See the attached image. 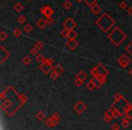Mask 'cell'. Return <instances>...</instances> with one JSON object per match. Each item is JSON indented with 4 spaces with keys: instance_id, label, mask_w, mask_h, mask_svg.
<instances>
[{
    "instance_id": "83f0119b",
    "label": "cell",
    "mask_w": 132,
    "mask_h": 130,
    "mask_svg": "<svg viewBox=\"0 0 132 130\" xmlns=\"http://www.w3.org/2000/svg\"><path fill=\"white\" fill-rule=\"evenodd\" d=\"M69 32H70V30L66 29V28H63V29L62 30V32L60 33L61 36L63 37V38H67V37H68V34H69Z\"/></svg>"
},
{
    "instance_id": "ab89813d",
    "label": "cell",
    "mask_w": 132,
    "mask_h": 130,
    "mask_svg": "<svg viewBox=\"0 0 132 130\" xmlns=\"http://www.w3.org/2000/svg\"><path fill=\"white\" fill-rule=\"evenodd\" d=\"M83 82H84V81H81V80L76 79L75 81H74V84H75L76 87H81V86H82V84H83Z\"/></svg>"
},
{
    "instance_id": "e575fe53",
    "label": "cell",
    "mask_w": 132,
    "mask_h": 130,
    "mask_svg": "<svg viewBox=\"0 0 132 130\" xmlns=\"http://www.w3.org/2000/svg\"><path fill=\"white\" fill-rule=\"evenodd\" d=\"M52 117H53V118L54 119L55 121H56L57 124H58L59 121H60V114H59L58 112H55V113H53V114Z\"/></svg>"
},
{
    "instance_id": "836d02e7",
    "label": "cell",
    "mask_w": 132,
    "mask_h": 130,
    "mask_svg": "<svg viewBox=\"0 0 132 130\" xmlns=\"http://www.w3.org/2000/svg\"><path fill=\"white\" fill-rule=\"evenodd\" d=\"M7 37H8V34L6 32H4V31L0 32V40L1 41H5Z\"/></svg>"
},
{
    "instance_id": "5bb4252c",
    "label": "cell",
    "mask_w": 132,
    "mask_h": 130,
    "mask_svg": "<svg viewBox=\"0 0 132 130\" xmlns=\"http://www.w3.org/2000/svg\"><path fill=\"white\" fill-rule=\"evenodd\" d=\"M131 119L129 118V117L128 116H127L126 114H125L124 116H123L122 119H121V126H123V127H128V126H129V122Z\"/></svg>"
},
{
    "instance_id": "e0dca14e",
    "label": "cell",
    "mask_w": 132,
    "mask_h": 130,
    "mask_svg": "<svg viewBox=\"0 0 132 130\" xmlns=\"http://www.w3.org/2000/svg\"><path fill=\"white\" fill-rule=\"evenodd\" d=\"M90 81H92V84L94 85V87H95L96 89H99V88H101V87L102 86V83L100 81V80L98 79L97 77H92V79L90 80Z\"/></svg>"
},
{
    "instance_id": "603a6c76",
    "label": "cell",
    "mask_w": 132,
    "mask_h": 130,
    "mask_svg": "<svg viewBox=\"0 0 132 130\" xmlns=\"http://www.w3.org/2000/svg\"><path fill=\"white\" fill-rule=\"evenodd\" d=\"M62 6H63L65 9H67V10H69V9H71V8L72 7V3L71 2L70 0H66L65 2L62 4Z\"/></svg>"
},
{
    "instance_id": "2e32d148",
    "label": "cell",
    "mask_w": 132,
    "mask_h": 130,
    "mask_svg": "<svg viewBox=\"0 0 132 130\" xmlns=\"http://www.w3.org/2000/svg\"><path fill=\"white\" fill-rule=\"evenodd\" d=\"M36 24H37V26H38L40 29H42V30H44V28H45V26L47 25V22H46V19H44V18H40L38 21H37V23H36Z\"/></svg>"
},
{
    "instance_id": "f6af8a7d",
    "label": "cell",
    "mask_w": 132,
    "mask_h": 130,
    "mask_svg": "<svg viewBox=\"0 0 132 130\" xmlns=\"http://www.w3.org/2000/svg\"><path fill=\"white\" fill-rule=\"evenodd\" d=\"M111 130H119V125L117 123H114L111 126Z\"/></svg>"
},
{
    "instance_id": "9c48e42d",
    "label": "cell",
    "mask_w": 132,
    "mask_h": 130,
    "mask_svg": "<svg viewBox=\"0 0 132 130\" xmlns=\"http://www.w3.org/2000/svg\"><path fill=\"white\" fill-rule=\"evenodd\" d=\"M40 12L46 17V18H48V17H52V15H53V13H54L53 9L50 6H42V7L40 8Z\"/></svg>"
},
{
    "instance_id": "681fc988",
    "label": "cell",
    "mask_w": 132,
    "mask_h": 130,
    "mask_svg": "<svg viewBox=\"0 0 132 130\" xmlns=\"http://www.w3.org/2000/svg\"><path fill=\"white\" fill-rule=\"evenodd\" d=\"M127 12H128V14L129 15H132V6L128 7V11H127Z\"/></svg>"
},
{
    "instance_id": "ba28073f",
    "label": "cell",
    "mask_w": 132,
    "mask_h": 130,
    "mask_svg": "<svg viewBox=\"0 0 132 130\" xmlns=\"http://www.w3.org/2000/svg\"><path fill=\"white\" fill-rule=\"evenodd\" d=\"M73 108L78 114H82L87 109V105L83 101L79 100L75 103V105L73 106Z\"/></svg>"
},
{
    "instance_id": "7dc6e473",
    "label": "cell",
    "mask_w": 132,
    "mask_h": 130,
    "mask_svg": "<svg viewBox=\"0 0 132 130\" xmlns=\"http://www.w3.org/2000/svg\"><path fill=\"white\" fill-rule=\"evenodd\" d=\"M126 115H127V116H128V117H129V118H130V119H132V107L129 108V109L128 110V111H127Z\"/></svg>"
},
{
    "instance_id": "7402d4cb",
    "label": "cell",
    "mask_w": 132,
    "mask_h": 130,
    "mask_svg": "<svg viewBox=\"0 0 132 130\" xmlns=\"http://www.w3.org/2000/svg\"><path fill=\"white\" fill-rule=\"evenodd\" d=\"M35 48H36L38 51H40V50H42L43 48H44V42H41L40 40H37L36 42H35V46H34Z\"/></svg>"
},
{
    "instance_id": "4316f807",
    "label": "cell",
    "mask_w": 132,
    "mask_h": 130,
    "mask_svg": "<svg viewBox=\"0 0 132 130\" xmlns=\"http://www.w3.org/2000/svg\"><path fill=\"white\" fill-rule=\"evenodd\" d=\"M90 74L92 75V77H98L100 75L99 73V71H98V68L97 67H93V68L90 70Z\"/></svg>"
},
{
    "instance_id": "bcb514c9",
    "label": "cell",
    "mask_w": 132,
    "mask_h": 130,
    "mask_svg": "<svg viewBox=\"0 0 132 130\" xmlns=\"http://www.w3.org/2000/svg\"><path fill=\"white\" fill-rule=\"evenodd\" d=\"M30 53H31L32 55H37V53H38V50L36 49V48H32L31 51H30Z\"/></svg>"
},
{
    "instance_id": "9a60e30c",
    "label": "cell",
    "mask_w": 132,
    "mask_h": 130,
    "mask_svg": "<svg viewBox=\"0 0 132 130\" xmlns=\"http://www.w3.org/2000/svg\"><path fill=\"white\" fill-rule=\"evenodd\" d=\"M87 78H88V75L85 73L84 71H80V72H78L77 74H76V79L81 80V81H86Z\"/></svg>"
},
{
    "instance_id": "8992f818",
    "label": "cell",
    "mask_w": 132,
    "mask_h": 130,
    "mask_svg": "<svg viewBox=\"0 0 132 130\" xmlns=\"http://www.w3.org/2000/svg\"><path fill=\"white\" fill-rule=\"evenodd\" d=\"M10 57V53L4 47L3 45H0V63L2 64Z\"/></svg>"
},
{
    "instance_id": "ee69618b",
    "label": "cell",
    "mask_w": 132,
    "mask_h": 130,
    "mask_svg": "<svg viewBox=\"0 0 132 130\" xmlns=\"http://www.w3.org/2000/svg\"><path fill=\"white\" fill-rule=\"evenodd\" d=\"M44 62H46V63H48V64H51V65H53V62H54V60H53L52 58H46V59H45V60H44Z\"/></svg>"
},
{
    "instance_id": "d6a6232c",
    "label": "cell",
    "mask_w": 132,
    "mask_h": 130,
    "mask_svg": "<svg viewBox=\"0 0 132 130\" xmlns=\"http://www.w3.org/2000/svg\"><path fill=\"white\" fill-rule=\"evenodd\" d=\"M17 22L19 23L20 24H23L26 22V17L24 15H20V16L17 18Z\"/></svg>"
},
{
    "instance_id": "74e56055",
    "label": "cell",
    "mask_w": 132,
    "mask_h": 130,
    "mask_svg": "<svg viewBox=\"0 0 132 130\" xmlns=\"http://www.w3.org/2000/svg\"><path fill=\"white\" fill-rule=\"evenodd\" d=\"M86 88L88 89L89 90H94V88H95V87H94V85L92 84V81H90L89 82L86 83Z\"/></svg>"
},
{
    "instance_id": "cb8c5ba5",
    "label": "cell",
    "mask_w": 132,
    "mask_h": 130,
    "mask_svg": "<svg viewBox=\"0 0 132 130\" xmlns=\"http://www.w3.org/2000/svg\"><path fill=\"white\" fill-rule=\"evenodd\" d=\"M113 99H114V101H115V102H118V101L122 100V99H124V97H123V96L121 95L120 93H119V92H117V93L114 94Z\"/></svg>"
},
{
    "instance_id": "f1b7e54d",
    "label": "cell",
    "mask_w": 132,
    "mask_h": 130,
    "mask_svg": "<svg viewBox=\"0 0 132 130\" xmlns=\"http://www.w3.org/2000/svg\"><path fill=\"white\" fill-rule=\"evenodd\" d=\"M35 117H36V118L38 119V120H43V119L44 118V117H45V114H44V111H39L38 113H36V115H35Z\"/></svg>"
},
{
    "instance_id": "c3c4849f",
    "label": "cell",
    "mask_w": 132,
    "mask_h": 130,
    "mask_svg": "<svg viewBox=\"0 0 132 130\" xmlns=\"http://www.w3.org/2000/svg\"><path fill=\"white\" fill-rule=\"evenodd\" d=\"M53 17H48V18H46V22H47L48 24H52L53 23Z\"/></svg>"
},
{
    "instance_id": "f35d334b",
    "label": "cell",
    "mask_w": 132,
    "mask_h": 130,
    "mask_svg": "<svg viewBox=\"0 0 132 130\" xmlns=\"http://www.w3.org/2000/svg\"><path fill=\"white\" fill-rule=\"evenodd\" d=\"M119 7L120 8V9H125V8L128 7V4H127V2H125V1H122V2H120L119 4Z\"/></svg>"
},
{
    "instance_id": "7c38bea8",
    "label": "cell",
    "mask_w": 132,
    "mask_h": 130,
    "mask_svg": "<svg viewBox=\"0 0 132 130\" xmlns=\"http://www.w3.org/2000/svg\"><path fill=\"white\" fill-rule=\"evenodd\" d=\"M78 45H79V42L76 40H68L66 42V46L72 51H74L78 47Z\"/></svg>"
},
{
    "instance_id": "6da1fadb",
    "label": "cell",
    "mask_w": 132,
    "mask_h": 130,
    "mask_svg": "<svg viewBox=\"0 0 132 130\" xmlns=\"http://www.w3.org/2000/svg\"><path fill=\"white\" fill-rule=\"evenodd\" d=\"M0 99H1L0 107L2 110L10 117L16 113L19 108L24 105L21 99V94H19L11 86L7 87L6 90L1 92Z\"/></svg>"
},
{
    "instance_id": "f546056e",
    "label": "cell",
    "mask_w": 132,
    "mask_h": 130,
    "mask_svg": "<svg viewBox=\"0 0 132 130\" xmlns=\"http://www.w3.org/2000/svg\"><path fill=\"white\" fill-rule=\"evenodd\" d=\"M31 62H32V60L29 56H24L22 60V62L24 64V65H29V64L31 63Z\"/></svg>"
},
{
    "instance_id": "816d5d0a",
    "label": "cell",
    "mask_w": 132,
    "mask_h": 130,
    "mask_svg": "<svg viewBox=\"0 0 132 130\" xmlns=\"http://www.w3.org/2000/svg\"><path fill=\"white\" fill-rule=\"evenodd\" d=\"M75 1L78 3H81V2H82V1H84V0H75Z\"/></svg>"
},
{
    "instance_id": "52a82bcc",
    "label": "cell",
    "mask_w": 132,
    "mask_h": 130,
    "mask_svg": "<svg viewBox=\"0 0 132 130\" xmlns=\"http://www.w3.org/2000/svg\"><path fill=\"white\" fill-rule=\"evenodd\" d=\"M130 62H131V60H130L129 57L127 56L126 54L121 55V56L118 59V63H119V65L124 69L128 67V65L130 63Z\"/></svg>"
},
{
    "instance_id": "d6986e66",
    "label": "cell",
    "mask_w": 132,
    "mask_h": 130,
    "mask_svg": "<svg viewBox=\"0 0 132 130\" xmlns=\"http://www.w3.org/2000/svg\"><path fill=\"white\" fill-rule=\"evenodd\" d=\"M53 72L57 74H59V75H61V74L63 72V67H62L61 64H57V65H55V66L53 67Z\"/></svg>"
},
{
    "instance_id": "7a4b0ae2",
    "label": "cell",
    "mask_w": 132,
    "mask_h": 130,
    "mask_svg": "<svg viewBox=\"0 0 132 130\" xmlns=\"http://www.w3.org/2000/svg\"><path fill=\"white\" fill-rule=\"evenodd\" d=\"M95 24L100 29H101V31H103L104 33H108L115 25L116 22L108 13H104L95 21Z\"/></svg>"
},
{
    "instance_id": "b9f144b4",
    "label": "cell",
    "mask_w": 132,
    "mask_h": 130,
    "mask_svg": "<svg viewBox=\"0 0 132 130\" xmlns=\"http://www.w3.org/2000/svg\"><path fill=\"white\" fill-rule=\"evenodd\" d=\"M50 76H51V79L52 80H53V81H56V80L57 79H58V78H59V76H60V75H59V74H57V73H55V72H52V73H51V75H50Z\"/></svg>"
},
{
    "instance_id": "484cf974",
    "label": "cell",
    "mask_w": 132,
    "mask_h": 130,
    "mask_svg": "<svg viewBox=\"0 0 132 130\" xmlns=\"http://www.w3.org/2000/svg\"><path fill=\"white\" fill-rule=\"evenodd\" d=\"M125 50H126L127 53H128V54L132 55V41H131V42H129L128 44H127L126 47H125Z\"/></svg>"
},
{
    "instance_id": "7bdbcfd3",
    "label": "cell",
    "mask_w": 132,
    "mask_h": 130,
    "mask_svg": "<svg viewBox=\"0 0 132 130\" xmlns=\"http://www.w3.org/2000/svg\"><path fill=\"white\" fill-rule=\"evenodd\" d=\"M103 120H104V122H106V123H110V121L112 120V118L110 117H109V116H107V115H105V114H104V117H103Z\"/></svg>"
},
{
    "instance_id": "d4e9b609",
    "label": "cell",
    "mask_w": 132,
    "mask_h": 130,
    "mask_svg": "<svg viewBox=\"0 0 132 130\" xmlns=\"http://www.w3.org/2000/svg\"><path fill=\"white\" fill-rule=\"evenodd\" d=\"M84 3L90 7H92L93 6L97 5V0H84Z\"/></svg>"
},
{
    "instance_id": "d590c367",
    "label": "cell",
    "mask_w": 132,
    "mask_h": 130,
    "mask_svg": "<svg viewBox=\"0 0 132 130\" xmlns=\"http://www.w3.org/2000/svg\"><path fill=\"white\" fill-rule=\"evenodd\" d=\"M24 32H26V33H30V32L33 31V26H32L30 24H27L26 25H24Z\"/></svg>"
},
{
    "instance_id": "ffe728a7",
    "label": "cell",
    "mask_w": 132,
    "mask_h": 130,
    "mask_svg": "<svg viewBox=\"0 0 132 130\" xmlns=\"http://www.w3.org/2000/svg\"><path fill=\"white\" fill-rule=\"evenodd\" d=\"M77 36H78L77 32L74 31V30H72V31L69 32V34H68V37H67V38H68L69 40H76Z\"/></svg>"
},
{
    "instance_id": "4fadbf2b",
    "label": "cell",
    "mask_w": 132,
    "mask_h": 130,
    "mask_svg": "<svg viewBox=\"0 0 132 130\" xmlns=\"http://www.w3.org/2000/svg\"><path fill=\"white\" fill-rule=\"evenodd\" d=\"M44 124H45L46 126H48V127H54V126L57 125V123H56V121L51 117H48V118L45 119Z\"/></svg>"
},
{
    "instance_id": "5b68a950",
    "label": "cell",
    "mask_w": 132,
    "mask_h": 130,
    "mask_svg": "<svg viewBox=\"0 0 132 130\" xmlns=\"http://www.w3.org/2000/svg\"><path fill=\"white\" fill-rule=\"evenodd\" d=\"M62 25H63L64 28L72 31V30L75 29V27L77 26V24H76V22L74 21V19H72V17H68V18L62 23Z\"/></svg>"
},
{
    "instance_id": "44dd1931",
    "label": "cell",
    "mask_w": 132,
    "mask_h": 130,
    "mask_svg": "<svg viewBox=\"0 0 132 130\" xmlns=\"http://www.w3.org/2000/svg\"><path fill=\"white\" fill-rule=\"evenodd\" d=\"M14 9H15V11H16L17 13H20V12H22L23 10H24V6H23L21 3L18 2L14 6Z\"/></svg>"
},
{
    "instance_id": "f907efd6",
    "label": "cell",
    "mask_w": 132,
    "mask_h": 130,
    "mask_svg": "<svg viewBox=\"0 0 132 130\" xmlns=\"http://www.w3.org/2000/svg\"><path fill=\"white\" fill-rule=\"evenodd\" d=\"M128 74H129V75L132 77V69H130V70L128 71Z\"/></svg>"
},
{
    "instance_id": "ac0fdd59",
    "label": "cell",
    "mask_w": 132,
    "mask_h": 130,
    "mask_svg": "<svg viewBox=\"0 0 132 130\" xmlns=\"http://www.w3.org/2000/svg\"><path fill=\"white\" fill-rule=\"evenodd\" d=\"M101 11H102V8H101L98 4L95 5V6H93L92 7H90V12H92V14H94V15H98V14H100Z\"/></svg>"
},
{
    "instance_id": "8fae6325",
    "label": "cell",
    "mask_w": 132,
    "mask_h": 130,
    "mask_svg": "<svg viewBox=\"0 0 132 130\" xmlns=\"http://www.w3.org/2000/svg\"><path fill=\"white\" fill-rule=\"evenodd\" d=\"M96 67L98 68V71H99V73L100 75H102V76H108L109 75V71L107 70L106 68H105L104 66H103L101 63H98L97 65H96Z\"/></svg>"
},
{
    "instance_id": "60d3db41",
    "label": "cell",
    "mask_w": 132,
    "mask_h": 130,
    "mask_svg": "<svg viewBox=\"0 0 132 130\" xmlns=\"http://www.w3.org/2000/svg\"><path fill=\"white\" fill-rule=\"evenodd\" d=\"M98 79H99L100 80V81H101V83H102V85L103 84H104V83L105 82H106V76H102V75H99V76H98Z\"/></svg>"
},
{
    "instance_id": "4dcf8cb0",
    "label": "cell",
    "mask_w": 132,
    "mask_h": 130,
    "mask_svg": "<svg viewBox=\"0 0 132 130\" xmlns=\"http://www.w3.org/2000/svg\"><path fill=\"white\" fill-rule=\"evenodd\" d=\"M36 60L38 62H40V63H43V62L45 60V58H44V56L43 54H37L36 55Z\"/></svg>"
},
{
    "instance_id": "8d00e7d4",
    "label": "cell",
    "mask_w": 132,
    "mask_h": 130,
    "mask_svg": "<svg viewBox=\"0 0 132 130\" xmlns=\"http://www.w3.org/2000/svg\"><path fill=\"white\" fill-rule=\"evenodd\" d=\"M105 115L109 116V117H110L111 118H114V114H113V110H112V108H109L108 110H107L106 112H105Z\"/></svg>"
},
{
    "instance_id": "f5cc1de1",
    "label": "cell",
    "mask_w": 132,
    "mask_h": 130,
    "mask_svg": "<svg viewBox=\"0 0 132 130\" xmlns=\"http://www.w3.org/2000/svg\"><path fill=\"white\" fill-rule=\"evenodd\" d=\"M27 1H31V0H27Z\"/></svg>"
},
{
    "instance_id": "277c9868",
    "label": "cell",
    "mask_w": 132,
    "mask_h": 130,
    "mask_svg": "<svg viewBox=\"0 0 132 130\" xmlns=\"http://www.w3.org/2000/svg\"><path fill=\"white\" fill-rule=\"evenodd\" d=\"M131 107H132L131 104H130L128 100H126L125 99H122V100L118 101V102L114 101V103L111 105V108H116V109H118L122 115L123 114H126L127 111H128Z\"/></svg>"
},
{
    "instance_id": "30bf717a",
    "label": "cell",
    "mask_w": 132,
    "mask_h": 130,
    "mask_svg": "<svg viewBox=\"0 0 132 130\" xmlns=\"http://www.w3.org/2000/svg\"><path fill=\"white\" fill-rule=\"evenodd\" d=\"M39 68H40V70L42 71L44 74H48L49 72H51L53 70V65L46 63V62H43V63H41L40 66H39Z\"/></svg>"
},
{
    "instance_id": "1f68e13d",
    "label": "cell",
    "mask_w": 132,
    "mask_h": 130,
    "mask_svg": "<svg viewBox=\"0 0 132 130\" xmlns=\"http://www.w3.org/2000/svg\"><path fill=\"white\" fill-rule=\"evenodd\" d=\"M13 34L15 35V37H19L21 34H22V31H21L20 28H15L13 31Z\"/></svg>"
},
{
    "instance_id": "3957f363",
    "label": "cell",
    "mask_w": 132,
    "mask_h": 130,
    "mask_svg": "<svg viewBox=\"0 0 132 130\" xmlns=\"http://www.w3.org/2000/svg\"><path fill=\"white\" fill-rule=\"evenodd\" d=\"M127 34L119 27H114L110 33H108V39L116 46H119L127 39Z\"/></svg>"
}]
</instances>
